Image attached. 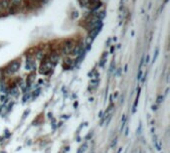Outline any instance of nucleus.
<instances>
[{
	"label": "nucleus",
	"mask_w": 170,
	"mask_h": 153,
	"mask_svg": "<svg viewBox=\"0 0 170 153\" xmlns=\"http://www.w3.org/2000/svg\"><path fill=\"white\" fill-rule=\"evenodd\" d=\"M19 68H20V61H18V60L13 61L12 63H10L5 68L4 73L6 75H14L16 72L19 70Z\"/></svg>",
	"instance_id": "f257e3e1"
},
{
	"label": "nucleus",
	"mask_w": 170,
	"mask_h": 153,
	"mask_svg": "<svg viewBox=\"0 0 170 153\" xmlns=\"http://www.w3.org/2000/svg\"><path fill=\"white\" fill-rule=\"evenodd\" d=\"M55 65H53L51 63L50 61L47 60V61H44L43 63H42L41 67H40V73L43 74V75H47L51 72V70L53 69Z\"/></svg>",
	"instance_id": "f03ea898"
},
{
	"label": "nucleus",
	"mask_w": 170,
	"mask_h": 153,
	"mask_svg": "<svg viewBox=\"0 0 170 153\" xmlns=\"http://www.w3.org/2000/svg\"><path fill=\"white\" fill-rule=\"evenodd\" d=\"M75 46H76V45H75V42L73 40H68L66 43L63 45V48H62V53L65 54V55L70 54Z\"/></svg>",
	"instance_id": "7ed1b4c3"
},
{
	"label": "nucleus",
	"mask_w": 170,
	"mask_h": 153,
	"mask_svg": "<svg viewBox=\"0 0 170 153\" xmlns=\"http://www.w3.org/2000/svg\"><path fill=\"white\" fill-rule=\"evenodd\" d=\"M0 5H1V7L3 10H4V12H7L9 10V8L12 6L10 0H0Z\"/></svg>",
	"instance_id": "20e7f679"
},
{
	"label": "nucleus",
	"mask_w": 170,
	"mask_h": 153,
	"mask_svg": "<svg viewBox=\"0 0 170 153\" xmlns=\"http://www.w3.org/2000/svg\"><path fill=\"white\" fill-rule=\"evenodd\" d=\"M59 59H60V55L58 53H52L50 55V58H49V61H50L53 65H56L58 63Z\"/></svg>",
	"instance_id": "39448f33"
},
{
	"label": "nucleus",
	"mask_w": 170,
	"mask_h": 153,
	"mask_svg": "<svg viewBox=\"0 0 170 153\" xmlns=\"http://www.w3.org/2000/svg\"><path fill=\"white\" fill-rule=\"evenodd\" d=\"M100 28H102V25H100V26H97V27H96L94 29H93V30H91V31H90V34H89V37L93 38V39L96 38V36L100 33Z\"/></svg>",
	"instance_id": "423d86ee"
},
{
	"label": "nucleus",
	"mask_w": 170,
	"mask_h": 153,
	"mask_svg": "<svg viewBox=\"0 0 170 153\" xmlns=\"http://www.w3.org/2000/svg\"><path fill=\"white\" fill-rule=\"evenodd\" d=\"M10 1H11V5L16 8H18L23 3V0H10Z\"/></svg>",
	"instance_id": "0eeeda50"
},
{
	"label": "nucleus",
	"mask_w": 170,
	"mask_h": 153,
	"mask_svg": "<svg viewBox=\"0 0 170 153\" xmlns=\"http://www.w3.org/2000/svg\"><path fill=\"white\" fill-rule=\"evenodd\" d=\"M44 56H45V53L43 51H38L37 53H36V59L39 60V61H41V60H43L44 59Z\"/></svg>",
	"instance_id": "6e6552de"
},
{
	"label": "nucleus",
	"mask_w": 170,
	"mask_h": 153,
	"mask_svg": "<svg viewBox=\"0 0 170 153\" xmlns=\"http://www.w3.org/2000/svg\"><path fill=\"white\" fill-rule=\"evenodd\" d=\"M125 122H126V116L125 115H122V128H120V131H123V128L125 126Z\"/></svg>",
	"instance_id": "1a4fd4ad"
},
{
	"label": "nucleus",
	"mask_w": 170,
	"mask_h": 153,
	"mask_svg": "<svg viewBox=\"0 0 170 153\" xmlns=\"http://www.w3.org/2000/svg\"><path fill=\"white\" fill-rule=\"evenodd\" d=\"M87 146H88V145H87V143H84V144L80 147V149H79V151H78V153H84L85 151H86Z\"/></svg>",
	"instance_id": "9d476101"
},
{
	"label": "nucleus",
	"mask_w": 170,
	"mask_h": 153,
	"mask_svg": "<svg viewBox=\"0 0 170 153\" xmlns=\"http://www.w3.org/2000/svg\"><path fill=\"white\" fill-rule=\"evenodd\" d=\"M17 93H18V89L16 87H13L12 89H11V94L12 96H16V94H17Z\"/></svg>",
	"instance_id": "9b49d317"
},
{
	"label": "nucleus",
	"mask_w": 170,
	"mask_h": 153,
	"mask_svg": "<svg viewBox=\"0 0 170 153\" xmlns=\"http://www.w3.org/2000/svg\"><path fill=\"white\" fill-rule=\"evenodd\" d=\"M163 99H164V96H159L157 97V103H161L163 102Z\"/></svg>",
	"instance_id": "f8f14e48"
},
{
	"label": "nucleus",
	"mask_w": 170,
	"mask_h": 153,
	"mask_svg": "<svg viewBox=\"0 0 170 153\" xmlns=\"http://www.w3.org/2000/svg\"><path fill=\"white\" fill-rule=\"evenodd\" d=\"M116 142H117V138L113 139V141L112 142V144H110V148H113V146L116 145Z\"/></svg>",
	"instance_id": "ddd939ff"
},
{
	"label": "nucleus",
	"mask_w": 170,
	"mask_h": 153,
	"mask_svg": "<svg viewBox=\"0 0 170 153\" xmlns=\"http://www.w3.org/2000/svg\"><path fill=\"white\" fill-rule=\"evenodd\" d=\"M141 76H142V72H141V70H139L138 74H137V79L140 80V79H141Z\"/></svg>",
	"instance_id": "4468645a"
},
{
	"label": "nucleus",
	"mask_w": 170,
	"mask_h": 153,
	"mask_svg": "<svg viewBox=\"0 0 170 153\" xmlns=\"http://www.w3.org/2000/svg\"><path fill=\"white\" fill-rule=\"evenodd\" d=\"M141 127H142V125H141V123H139V127L138 128H137V134H140V133H141V132H140V131H141Z\"/></svg>",
	"instance_id": "2eb2a0df"
},
{
	"label": "nucleus",
	"mask_w": 170,
	"mask_h": 153,
	"mask_svg": "<svg viewBox=\"0 0 170 153\" xmlns=\"http://www.w3.org/2000/svg\"><path fill=\"white\" fill-rule=\"evenodd\" d=\"M3 13H4V10H3L2 7H1V5H0V16H2Z\"/></svg>",
	"instance_id": "dca6fc26"
},
{
	"label": "nucleus",
	"mask_w": 170,
	"mask_h": 153,
	"mask_svg": "<svg viewBox=\"0 0 170 153\" xmlns=\"http://www.w3.org/2000/svg\"><path fill=\"white\" fill-rule=\"evenodd\" d=\"M125 135H128V128H127V127H126V129H125Z\"/></svg>",
	"instance_id": "f3484780"
},
{
	"label": "nucleus",
	"mask_w": 170,
	"mask_h": 153,
	"mask_svg": "<svg viewBox=\"0 0 170 153\" xmlns=\"http://www.w3.org/2000/svg\"><path fill=\"white\" fill-rule=\"evenodd\" d=\"M156 109H157L156 106H152V110H156Z\"/></svg>",
	"instance_id": "a211bd4d"
}]
</instances>
